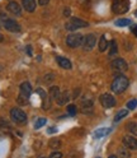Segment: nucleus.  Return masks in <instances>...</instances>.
I'll use <instances>...</instances> for the list:
<instances>
[{"label": "nucleus", "instance_id": "obj_12", "mask_svg": "<svg viewBox=\"0 0 137 158\" xmlns=\"http://www.w3.org/2000/svg\"><path fill=\"white\" fill-rule=\"evenodd\" d=\"M6 9H8V12H10V13L14 14V15H21V14H22V6L19 5L17 2L8 3Z\"/></svg>", "mask_w": 137, "mask_h": 158}, {"label": "nucleus", "instance_id": "obj_4", "mask_svg": "<svg viewBox=\"0 0 137 158\" xmlns=\"http://www.w3.org/2000/svg\"><path fill=\"white\" fill-rule=\"evenodd\" d=\"M10 118L17 124H23L27 120V115L23 110H21V108L14 107L10 110Z\"/></svg>", "mask_w": 137, "mask_h": 158}, {"label": "nucleus", "instance_id": "obj_36", "mask_svg": "<svg viewBox=\"0 0 137 158\" xmlns=\"http://www.w3.org/2000/svg\"><path fill=\"white\" fill-rule=\"evenodd\" d=\"M2 41H3V36H2V35H0V42H2Z\"/></svg>", "mask_w": 137, "mask_h": 158}, {"label": "nucleus", "instance_id": "obj_27", "mask_svg": "<svg viewBox=\"0 0 137 158\" xmlns=\"http://www.w3.org/2000/svg\"><path fill=\"white\" fill-rule=\"evenodd\" d=\"M45 124H46V118H38V120L36 121V124H34V127L36 129H40V127H42Z\"/></svg>", "mask_w": 137, "mask_h": 158}, {"label": "nucleus", "instance_id": "obj_35", "mask_svg": "<svg viewBox=\"0 0 137 158\" xmlns=\"http://www.w3.org/2000/svg\"><path fill=\"white\" fill-rule=\"evenodd\" d=\"M56 131V129H50V130H48V133H55Z\"/></svg>", "mask_w": 137, "mask_h": 158}, {"label": "nucleus", "instance_id": "obj_33", "mask_svg": "<svg viewBox=\"0 0 137 158\" xmlns=\"http://www.w3.org/2000/svg\"><path fill=\"white\" fill-rule=\"evenodd\" d=\"M70 13H71V12H70V9H65V12H64V14H65L66 17H68V15H70Z\"/></svg>", "mask_w": 137, "mask_h": 158}, {"label": "nucleus", "instance_id": "obj_19", "mask_svg": "<svg viewBox=\"0 0 137 158\" xmlns=\"http://www.w3.org/2000/svg\"><path fill=\"white\" fill-rule=\"evenodd\" d=\"M99 51L100 52H103V51H105L107 48H108V41H107V38H105V36H102L100 37V40H99Z\"/></svg>", "mask_w": 137, "mask_h": 158}, {"label": "nucleus", "instance_id": "obj_9", "mask_svg": "<svg viewBox=\"0 0 137 158\" xmlns=\"http://www.w3.org/2000/svg\"><path fill=\"white\" fill-rule=\"evenodd\" d=\"M95 44H96V37H95V35L89 33V35L84 36L83 46H84V50H85V51H90V50H93V47L95 46Z\"/></svg>", "mask_w": 137, "mask_h": 158}, {"label": "nucleus", "instance_id": "obj_20", "mask_svg": "<svg viewBox=\"0 0 137 158\" xmlns=\"http://www.w3.org/2000/svg\"><path fill=\"white\" fill-rule=\"evenodd\" d=\"M114 24L118 26V27H126V26L131 24V21L130 19H126V18H121V19H117V21L114 22Z\"/></svg>", "mask_w": 137, "mask_h": 158}, {"label": "nucleus", "instance_id": "obj_5", "mask_svg": "<svg viewBox=\"0 0 137 158\" xmlns=\"http://www.w3.org/2000/svg\"><path fill=\"white\" fill-rule=\"evenodd\" d=\"M130 9V3L127 0H115L112 5V10L115 14H123Z\"/></svg>", "mask_w": 137, "mask_h": 158}, {"label": "nucleus", "instance_id": "obj_14", "mask_svg": "<svg viewBox=\"0 0 137 158\" xmlns=\"http://www.w3.org/2000/svg\"><path fill=\"white\" fill-rule=\"evenodd\" d=\"M36 0H22V6L24 10L27 12H34V9H36Z\"/></svg>", "mask_w": 137, "mask_h": 158}, {"label": "nucleus", "instance_id": "obj_7", "mask_svg": "<svg viewBox=\"0 0 137 158\" xmlns=\"http://www.w3.org/2000/svg\"><path fill=\"white\" fill-rule=\"evenodd\" d=\"M3 26H4V28L6 29V31H9V32H14V33L21 32V26H19L14 21V19H9V18L3 19Z\"/></svg>", "mask_w": 137, "mask_h": 158}, {"label": "nucleus", "instance_id": "obj_25", "mask_svg": "<svg viewBox=\"0 0 137 158\" xmlns=\"http://www.w3.org/2000/svg\"><path fill=\"white\" fill-rule=\"evenodd\" d=\"M136 106H137V100H135V98L127 102V108H128V110H135Z\"/></svg>", "mask_w": 137, "mask_h": 158}, {"label": "nucleus", "instance_id": "obj_8", "mask_svg": "<svg viewBox=\"0 0 137 158\" xmlns=\"http://www.w3.org/2000/svg\"><path fill=\"white\" fill-rule=\"evenodd\" d=\"M99 101H100V103H102V106L104 108H112V107L115 106V98L109 93L102 94L100 98H99Z\"/></svg>", "mask_w": 137, "mask_h": 158}, {"label": "nucleus", "instance_id": "obj_1", "mask_svg": "<svg viewBox=\"0 0 137 158\" xmlns=\"http://www.w3.org/2000/svg\"><path fill=\"white\" fill-rule=\"evenodd\" d=\"M128 85H130L128 78L124 77V75H118V77H115L114 81L112 82L111 89L115 94H121L127 89V88H128Z\"/></svg>", "mask_w": 137, "mask_h": 158}, {"label": "nucleus", "instance_id": "obj_10", "mask_svg": "<svg viewBox=\"0 0 137 158\" xmlns=\"http://www.w3.org/2000/svg\"><path fill=\"white\" fill-rule=\"evenodd\" d=\"M122 142H123V145L127 148V149H130V151H136L137 149V139L133 138L132 135H124Z\"/></svg>", "mask_w": 137, "mask_h": 158}, {"label": "nucleus", "instance_id": "obj_13", "mask_svg": "<svg viewBox=\"0 0 137 158\" xmlns=\"http://www.w3.org/2000/svg\"><path fill=\"white\" fill-rule=\"evenodd\" d=\"M37 93L41 94V98H42V101H43V105H42L43 110H48V108L51 107V97H48L46 94V92L43 89H41V88H38V89H37Z\"/></svg>", "mask_w": 137, "mask_h": 158}, {"label": "nucleus", "instance_id": "obj_11", "mask_svg": "<svg viewBox=\"0 0 137 158\" xmlns=\"http://www.w3.org/2000/svg\"><path fill=\"white\" fill-rule=\"evenodd\" d=\"M19 91H21V96H19V97L24 98V100H28V98L31 97V94H32L31 83H29V82H23L21 84V87H19Z\"/></svg>", "mask_w": 137, "mask_h": 158}, {"label": "nucleus", "instance_id": "obj_23", "mask_svg": "<svg viewBox=\"0 0 137 158\" xmlns=\"http://www.w3.org/2000/svg\"><path fill=\"white\" fill-rule=\"evenodd\" d=\"M127 129H128L135 136H137V123H130L127 125Z\"/></svg>", "mask_w": 137, "mask_h": 158}, {"label": "nucleus", "instance_id": "obj_28", "mask_svg": "<svg viewBox=\"0 0 137 158\" xmlns=\"http://www.w3.org/2000/svg\"><path fill=\"white\" fill-rule=\"evenodd\" d=\"M60 145H61V142L58 140V139H53V140L50 142V147L51 148H58Z\"/></svg>", "mask_w": 137, "mask_h": 158}, {"label": "nucleus", "instance_id": "obj_22", "mask_svg": "<svg viewBox=\"0 0 137 158\" xmlns=\"http://www.w3.org/2000/svg\"><path fill=\"white\" fill-rule=\"evenodd\" d=\"M66 111H67V114L70 115V116H75L76 112H77V108H76L75 105H68V106L66 107Z\"/></svg>", "mask_w": 137, "mask_h": 158}, {"label": "nucleus", "instance_id": "obj_26", "mask_svg": "<svg viewBox=\"0 0 137 158\" xmlns=\"http://www.w3.org/2000/svg\"><path fill=\"white\" fill-rule=\"evenodd\" d=\"M0 127H3V129H10V124H9L5 118H0Z\"/></svg>", "mask_w": 137, "mask_h": 158}, {"label": "nucleus", "instance_id": "obj_15", "mask_svg": "<svg viewBox=\"0 0 137 158\" xmlns=\"http://www.w3.org/2000/svg\"><path fill=\"white\" fill-rule=\"evenodd\" d=\"M70 100V93H68V91H64L60 93V96H58V98L56 100L57 105H60V106H64L67 103V101Z\"/></svg>", "mask_w": 137, "mask_h": 158}, {"label": "nucleus", "instance_id": "obj_3", "mask_svg": "<svg viewBox=\"0 0 137 158\" xmlns=\"http://www.w3.org/2000/svg\"><path fill=\"white\" fill-rule=\"evenodd\" d=\"M88 26H89V23L83 21L80 18H70V21L66 23V29H68V31H76V29L85 28Z\"/></svg>", "mask_w": 137, "mask_h": 158}, {"label": "nucleus", "instance_id": "obj_30", "mask_svg": "<svg viewBox=\"0 0 137 158\" xmlns=\"http://www.w3.org/2000/svg\"><path fill=\"white\" fill-rule=\"evenodd\" d=\"M131 31H132L133 36H136V37H137V24H133V26L131 27Z\"/></svg>", "mask_w": 137, "mask_h": 158}, {"label": "nucleus", "instance_id": "obj_16", "mask_svg": "<svg viewBox=\"0 0 137 158\" xmlns=\"http://www.w3.org/2000/svg\"><path fill=\"white\" fill-rule=\"evenodd\" d=\"M56 61H57V64L60 65L62 69H71V63H70V60H68V59H66V57H64V56H57V57H56Z\"/></svg>", "mask_w": 137, "mask_h": 158}, {"label": "nucleus", "instance_id": "obj_17", "mask_svg": "<svg viewBox=\"0 0 137 158\" xmlns=\"http://www.w3.org/2000/svg\"><path fill=\"white\" fill-rule=\"evenodd\" d=\"M109 133H111L109 127H100V129H98V130L94 133V138L99 139V138H103V136H105V135H108Z\"/></svg>", "mask_w": 137, "mask_h": 158}, {"label": "nucleus", "instance_id": "obj_31", "mask_svg": "<svg viewBox=\"0 0 137 158\" xmlns=\"http://www.w3.org/2000/svg\"><path fill=\"white\" fill-rule=\"evenodd\" d=\"M50 157L51 158H53V157H62V153L61 152H53V153L50 154Z\"/></svg>", "mask_w": 137, "mask_h": 158}, {"label": "nucleus", "instance_id": "obj_32", "mask_svg": "<svg viewBox=\"0 0 137 158\" xmlns=\"http://www.w3.org/2000/svg\"><path fill=\"white\" fill-rule=\"evenodd\" d=\"M48 3H50V0H38V4H40V5H42V6L47 5Z\"/></svg>", "mask_w": 137, "mask_h": 158}, {"label": "nucleus", "instance_id": "obj_21", "mask_svg": "<svg viewBox=\"0 0 137 158\" xmlns=\"http://www.w3.org/2000/svg\"><path fill=\"white\" fill-rule=\"evenodd\" d=\"M127 114H128V111H127V110H121V111H118V112H117V115L114 116V123H118L119 120H122L123 117L127 116Z\"/></svg>", "mask_w": 137, "mask_h": 158}, {"label": "nucleus", "instance_id": "obj_24", "mask_svg": "<svg viewBox=\"0 0 137 158\" xmlns=\"http://www.w3.org/2000/svg\"><path fill=\"white\" fill-rule=\"evenodd\" d=\"M117 51H118V47H117V42L113 40V41L111 42V51H109V55L113 56V55L117 54Z\"/></svg>", "mask_w": 137, "mask_h": 158}, {"label": "nucleus", "instance_id": "obj_18", "mask_svg": "<svg viewBox=\"0 0 137 158\" xmlns=\"http://www.w3.org/2000/svg\"><path fill=\"white\" fill-rule=\"evenodd\" d=\"M60 88H58L57 85H52L50 88V97L52 98V100H57L58 96H60Z\"/></svg>", "mask_w": 137, "mask_h": 158}, {"label": "nucleus", "instance_id": "obj_37", "mask_svg": "<svg viewBox=\"0 0 137 158\" xmlns=\"http://www.w3.org/2000/svg\"><path fill=\"white\" fill-rule=\"evenodd\" d=\"M135 14H136V17H137V10H136V12H135Z\"/></svg>", "mask_w": 137, "mask_h": 158}, {"label": "nucleus", "instance_id": "obj_29", "mask_svg": "<svg viewBox=\"0 0 137 158\" xmlns=\"http://www.w3.org/2000/svg\"><path fill=\"white\" fill-rule=\"evenodd\" d=\"M127 149V148H126ZM124 149V148H122V149H119V152H118V154L121 156V157H130V152H127Z\"/></svg>", "mask_w": 137, "mask_h": 158}, {"label": "nucleus", "instance_id": "obj_34", "mask_svg": "<svg viewBox=\"0 0 137 158\" xmlns=\"http://www.w3.org/2000/svg\"><path fill=\"white\" fill-rule=\"evenodd\" d=\"M77 93H80V89H76V91H75V94H74L72 98H77Z\"/></svg>", "mask_w": 137, "mask_h": 158}, {"label": "nucleus", "instance_id": "obj_2", "mask_svg": "<svg viewBox=\"0 0 137 158\" xmlns=\"http://www.w3.org/2000/svg\"><path fill=\"white\" fill-rule=\"evenodd\" d=\"M84 41V36L80 33H71L66 37V45L71 48H76L83 45Z\"/></svg>", "mask_w": 137, "mask_h": 158}, {"label": "nucleus", "instance_id": "obj_6", "mask_svg": "<svg viewBox=\"0 0 137 158\" xmlns=\"http://www.w3.org/2000/svg\"><path fill=\"white\" fill-rule=\"evenodd\" d=\"M111 66H112V70L115 73H123L128 69V65H127L126 60H123L121 57L114 59V60L111 63Z\"/></svg>", "mask_w": 137, "mask_h": 158}]
</instances>
